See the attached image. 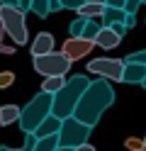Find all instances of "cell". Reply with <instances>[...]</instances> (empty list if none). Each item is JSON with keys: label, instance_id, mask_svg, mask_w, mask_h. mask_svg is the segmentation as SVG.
I'll return each instance as SVG.
<instances>
[{"label": "cell", "instance_id": "6da1fadb", "mask_svg": "<svg viewBox=\"0 0 146 151\" xmlns=\"http://www.w3.org/2000/svg\"><path fill=\"white\" fill-rule=\"evenodd\" d=\"M112 102H114V90L110 86V81H105V78L90 81V86L85 88V93L81 95V100H78V105L73 110V117L88 127H95L100 122L102 112Z\"/></svg>", "mask_w": 146, "mask_h": 151}, {"label": "cell", "instance_id": "7a4b0ae2", "mask_svg": "<svg viewBox=\"0 0 146 151\" xmlns=\"http://www.w3.org/2000/svg\"><path fill=\"white\" fill-rule=\"evenodd\" d=\"M88 86H90V78L83 73L66 78V86L56 95H51V117H56V119L73 117V110H76L78 100H81V95L85 93Z\"/></svg>", "mask_w": 146, "mask_h": 151}, {"label": "cell", "instance_id": "3957f363", "mask_svg": "<svg viewBox=\"0 0 146 151\" xmlns=\"http://www.w3.org/2000/svg\"><path fill=\"white\" fill-rule=\"evenodd\" d=\"M51 115V95L49 93H39L29 100V105L19 112V129L24 132V134H32V132L42 124V122Z\"/></svg>", "mask_w": 146, "mask_h": 151}, {"label": "cell", "instance_id": "277c9868", "mask_svg": "<svg viewBox=\"0 0 146 151\" xmlns=\"http://www.w3.org/2000/svg\"><path fill=\"white\" fill-rule=\"evenodd\" d=\"M90 132H93V127H88V124H83V122H78L76 117H66V119H61V129H58V134H56L58 146L73 151V149H78V146L88 144Z\"/></svg>", "mask_w": 146, "mask_h": 151}, {"label": "cell", "instance_id": "5b68a950", "mask_svg": "<svg viewBox=\"0 0 146 151\" xmlns=\"http://www.w3.org/2000/svg\"><path fill=\"white\" fill-rule=\"evenodd\" d=\"M0 22L5 27V34H10L17 46L27 44V24H24V12L17 7H0Z\"/></svg>", "mask_w": 146, "mask_h": 151}, {"label": "cell", "instance_id": "8992f818", "mask_svg": "<svg viewBox=\"0 0 146 151\" xmlns=\"http://www.w3.org/2000/svg\"><path fill=\"white\" fill-rule=\"evenodd\" d=\"M68 68H71V61H68L61 51H51V54H44V56H34V71L42 73L44 78H49V76H66Z\"/></svg>", "mask_w": 146, "mask_h": 151}, {"label": "cell", "instance_id": "52a82bcc", "mask_svg": "<svg viewBox=\"0 0 146 151\" xmlns=\"http://www.w3.org/2000/svg\"><path fill=\"white\" fill-rule=\"evenodd\" d=\"M122 71H124V59L102 56V59H93L88 63V73H95L105 81H122Z\"/></svg>", "mask_w": 146, "mask_h": 151}, {"label": "cell", "instance_id": "ba28073f", "mask_svg": "<svg viewBox=\"0 0 146 151\" xmlns=\"http://www.w3.org/2000/svg\"><path fill=\"white\" fill-rule=\"evenodd\" d=\"M95 49V42H88V39H83V37H78V39H66L63 42V46H61V54L66 56L68 61H78V59H83V56H88Z\"/></svg>", "mask_w": 146, "mask_h": 151}, {"label": "cell", "instance_id": "9c48e42d", "mask_svg": "<svg viewBox=\"0 0 146 151\" xmlns=\"http://www.w3.org/2000/svg\"><path fill=\"white\" fill-rule=\"evenodd\" d=\"M54 51V37L49 32H39L32 42V56H44Z\"/></svg>", "mask_w": 146, "mask_h": 151}, {"label": "cell", "instance_id": "30bf717a", "mask_svg": "<svg viewBox=\"0 0 146 151\" xmlns=\"http://www.w3.org/2000/svg\"><path fill=\"white\" fill-rule=\"evenodd\" d=\"M146 78V66L141 63H127L124 61V71H122V83H139Z\"/></svg>", "mask_w": 146, "mask_h": 151}, {"label": "cell", "instance_id": "8fae6325", "mask_svg": "<svg viewBox=\"0 0 146 151\" xmlns=\"http://www.w3.org/2000/svg\"><path fill=\"white\" fill-rule=\"evenodd\" d=\"M58 129H61V119H56L49 115L42 124H39L34 132H32V137L34 139H44V137H51V134H58Z\"/></svg>", "mask_w": 146, "mask_h": 151}, {"label": "cell", "instance_id": "7c38bea8", "mask_svg": "<svg viewBox=\"0 0 146 151\" xmlns=\"http://www.w3.org/2000/svg\"><path fill=\"white\" fill-rule=\"evenodd\" d=\"M119 37H117L110 27H100V32L95 37V46H100V49H114V46H119Z\"/></svg>", "mask_w": 146, "mask_h": 151}, {"label": "cell", "instance_id": "4fadbf2b", "mask_svg": "<svg viewBox=\"0 0 146 151\" xmlns=\"http://www.w3.org/2000/svg\"><path fill=\"white\" fill-rule=\"evenodd\" d=\"M124 10H119V7H105L102 10V17L97 22H100V27H112V24H119L124 22Z\"/></svg>", "mask_w": 146, "mask_h": 151}, {"label": "cell", "instance_id": "5bb4252c", "mask_svg": "<svg viewBox=\"0 0 146 151\" xmlns=\"http://www.w3.org/2000/svg\"><path fill=\"white\" fill-rule=\"evenodd\" d=\"M102 10H105V5H100V3H83L76 12H78V17H85V20H100Z\"/></svg>", "mask_w": 146, "mask_h": 151}, {"label": "cell", "instance_id": "9a60e30c", "mask_svg": "<svg viewBox=\"0 0 146 151\" xmlns=\"http://www.w3.org/2000/svg\"><path fill=\"white\" fill-rule=\"evenodd\" d=\"M19 110L17 105H3L0 107V124L3 127H7V124H15V122L19 119Z\"/></svg>", "mask_w": 146, "mask_h": 151}, {"label": "cell", "instance_id": "2e32d148", "mask_svg": "<svg viewBox=\"0 0 146 151\" xmlns=\"http://www.w3.org/2000/svg\"><path fill=\"white\" fill-rule=\"evenodd\" d=\"M63 86H66V78H63V76H49V78H44V83H42V93L56 95Z\"/></svg>", "mask_w": 146, "mask_h": 151}, {"label": "cell", "instance_id": "e0dca14e", "mask_svg": "<svg viewBox=\"0 0 146 151\" xmlns=\"http://www.w3.org/2000/svg\"><path fill=\"white\" fill-rule=\"evenodd\" d=\"M54 149H58V139H56V134L44 137V139H37L34 146H32V151H54Z\"/></svg>", "mask_w": 146, "mask_h": 151}, {"label": "cell", "instance_id": "ac0fdd59", "mask_svg": "<svg viewBox=\"0 0 146 151\" xmlns=\"http://www.w3.org/2000/svg\"><path fill=\"white\" fill-rule=\"evenodd\" d=\"M97 32H100V22L97 20H88V24H85V29H83V39H88V42H95V37H97Z\"/></svg>", "mask_w": 146, "mask_h": 151}, {"label": "cell", "instance_id": "d6986e66", "mask_svg": "<svg viewBox=\"0 0 146 151\" xmlns=\"http://www.w3.org/2000/svg\"><path fill=\"white\" fill-rule=\"evenodd\" d=\"M85 24H88V20H85V17H76V20L71 22V27H68V34H71L73 39H78V37L83 34V29H85Z\"/></svg>", "mask_w": 146, "mask_h": 151}, {"label": "cell", "instance_id": "ffe728a7", "mask_svg": "<svg viewBox=\"0 0 146 151\" xmlns=\"http://www.w3.org/2000/svg\"><path fill=\"white\" fill-rule=\"evenodd\" d=\"M29 10H32L37 17H44L49 15V0H32V7H29Z\"/></svg>", "mask_w": 146, "mask_h": 151}, {"label": "cell", "instance_id": "44dd1931", "mask_svg": "<svg viewBox=\"0 0 146 151\" xmlns=\"http://www.w3.org/2000/svg\"><path fill=\"white\" fill-rule=\"evenodd\" d=\"M127 63H141V66H146V49H141V51H134V54H129L124 59Z\"/></svg>", "mask_w": 146, "mask_h": 151}, {"label": "cell", "instance_id": "7402d4cb", "mask_svg": "<svg viewBox=\"0 0 146 151\" xmlns=\"http://www.w3.org/2000/svg\"><path fill=\"white\" fill-rule=\"evenodd\" d=\"M34 137L32 134H24V146L22 149H10V146H0V151H32V146H34Z\"/></svg>", "mask_w": 146, "mask_h": 151}, {"label": "cell", "instance_id": "603a6c76", "mask_svg": "<svg viewBox=\"0 0 146 151\" xmlns=\"http://www.w3.org/2000/svg\"><path fill=\"white\" fill-rule=\"evenodd\" d=\"M12 83H15V73H12V71H3V73H0V90H3V88H10Z\"/></svg>", "mask_w": 146, "mask_h": 151}, {"label": "cell", "instance_id": "cb8c5ba5", "mask_svg": "<svg viewBox=\"0 0 146 151\" xmlns=\"http://www.w3.org/2000/svg\"><path fill=\"white\" fill-rule=\"evenodd\" d=\"M139 5H141V0H127L124 3V12L127 15H136L139 12Z\"/></svg>", "mask_w": 146, "mask_h": 151}, {"label": "cell", "instance_id": "d4e9b609", "mask_svg": "<svg viewBox=\"0 0 146 151\" xmlns=\"http://www.w3.org/2000/svg\"><path fill=\"white\" fill-rule=\"evenodd\" d=\"M58 3H61V10H78L83 0H58Z\"/></svg>", "mask_w": 146, "mask_h": 151}, {"label": "cell", "instance_id": "484cf974", "mask_svg": "<svg viewBox=\"0 0 146 151\" xmlns=\"http://www.w3.org/2000/svg\"><path fill=\"white\" fill-rule=\"evenodd\" d=\"M124 146H127V151H139V149H144L141 146V139H136V137H129L124 141Z\"/></svg>", "mask_w": 146, "mask_h": 151}, {"label": "cell", "instance_id": "4316f807", "mask_svg": "<svg viewBox=\"0 0 146 151\" xmlns=\"http://www.w3.org/2000/svg\"><path fill=\"white\" fill-rule=\"evenodd\" d=\"M110 29H112V32H114L117 37H119V39H122V37L127 34V27H124L122 22H119V24H112V27H110Z\"/></svg>", "mask_w": 146, "mask_h": 151}, {"label": "cell", "instance_id": "83f0119b", "mask_svg": "<svg viewBox=\"0 0 146 151\" xmlns=\"http://www.w3.org/2000/svg\"><path fill=\"white\" fill-rule=\"evenodd\" d=\"M29 7H32V0H17V10L19 12H29Z\"/></svg>", "mask_w": 146, "mask_h": 151}, {"label": "cell", "instance_id": "f1b7e54d", "mask_svg": "<svg viewBox=\"0 0 146 151\" xmlns=\"http://www.w3.org/2000/svg\"><path fill=\"white\" fill-rule=\"evenodd\" d=\"M124 3L127 0H105V7H119V10H124Z\"/></svg>", "mask_w": 146, "mask_h": 151}, {"label": "cell", "instance_id": "f546056e", "mask_svg": "<svg viewBox=\"0 0 146 151\" xmlns=\"http://www.w3.org/2000/svg\"><path fill=\"white\" fill-rule=\"evenodd\" d=\"M127 29H132V27L136 24V15H124V22H122Z\"/></svg>", "mask_w": 146, "mask_h": 151}, {"label": "cell", "instance_id": "4dcf8cb0", "mask_svg": "<svg viewBox=\"0 0 146 151\" xmlns=\"http://www.w3.org/2000/svg\"><path fill=\"white\" fill-rule=\"evenodd\" d=\"M61 10V3L58 0H49V12H58Z\"/></svg>", "mask_w": 146, "mask_h": 151}, {"label": "cell", "instance_id": "1f68e13d", "mask_svg": "<svg viewBox=\"0 0 146 151\" xmlns=\"http://www.w3.org/2000/svg\"><path fill=\"white\" fill-rule=\"evenodd\" d=\"M0 7H17V0H0Z\"/></svg>", "mask_w": 146, "mask_h": 151}, {"label": "cell", "instance_id": "d6a6232c", "mask_svg": "<svg viewBox=\"0 0 146 151\" xmlns=\"http://www.w3.org/2000/svg\"><path fill=\"white\" fill-rule=\"evenodd\" d=\"M73 151H95V146H93V144H83V146H78V149H73Z\"/></svg>", "mask_w": 146, "mask_h": 151}, {"label": "cell", "instance_id": "836d02e7", "mask_svg": "<svg viewBox=\"0 0 146 151\" xmlns=\"http://www.w3.org/2000/svg\"><path fill=\"white\" fill-rule=\"evenodd\" d=\"M3 37H5V27H3V22H0V44H3Z\"/></svg>", "mask_w": 146, "mask_h": 151}, {"label": "cell", "instance_id": "e575fe53", "mask_svg": "<svg viewBox=\"0 0 146 151\" xmlns=\"http://www.w3.org/2000/svg\"><path fill=\"white\" fill-rule=\"evenodd\" d=\"M83 3H100V5H105V0H83Z\"/></svg>", "mask_w": 146, "mask_h": 151}, {"label": "cell", "instance_id": "d590c367", "mask_svg": "<svg viewBox=\"0 0 146 151\" xmlns=\"http://www.w3.org/2000/svg\"><path fill=\"white\" fill-rule=\"evenodd\" d=\"M54 151H71V149H61V146H58V149H54Z\"/></svg>", "mask_w": 146, "mask_h": 151}, {"label": "cell", "instance_id": "8d00e7d4", "mask_svg": "<svg viewBox=\"0 0 146 151\" xmlns=\"http://www.w3.org/2000/svg\"><path fill=\"white\" fill-rule=\"evenodd\" d=\"M141 146H144V149H146V137H144V139H141Z\"/></svg>", "mask_w": 146, "mask_h": 151}, {"label": "cell", "instance_id": "74e56055", "mask_svg": "<svg viewBox=\"0 0 146 151\" xmlns=\"http://www.w3.org/2000/svg\"><path fill=\"white\" fill-rule=\"evenodd\" d=\"M141 86H144V88H146V78H144V81H141Z\"/></svg>", "mask_w": 146, "mask_h": 151}, {"label": "cell", "instance_id": "f35d334b", "mask_svg": "<svg viewBox=\"0 0 146 151\" xmlns=\"http://www.w3.org/2000/svg\"><path fill=\"white\" fill-rule=\"evenodd\" d=\"M141 5H146V0H141Z\"/></svg>", "mask_w": 146, "mask_h": 151}, {"label": "cell", "instance_id": "ab89813d", "mask_svg": "<svg viewBox=\"0 0 146 151\" xmlns=\"http://www.w3.org/2000/svg\"><path fill=\"white\" fill-rule=\"evenodd\" d=\"M139 151H146V149H139Z\"/></svg>", "mask_w": 146, "mask_h": 151}]
</instances>
